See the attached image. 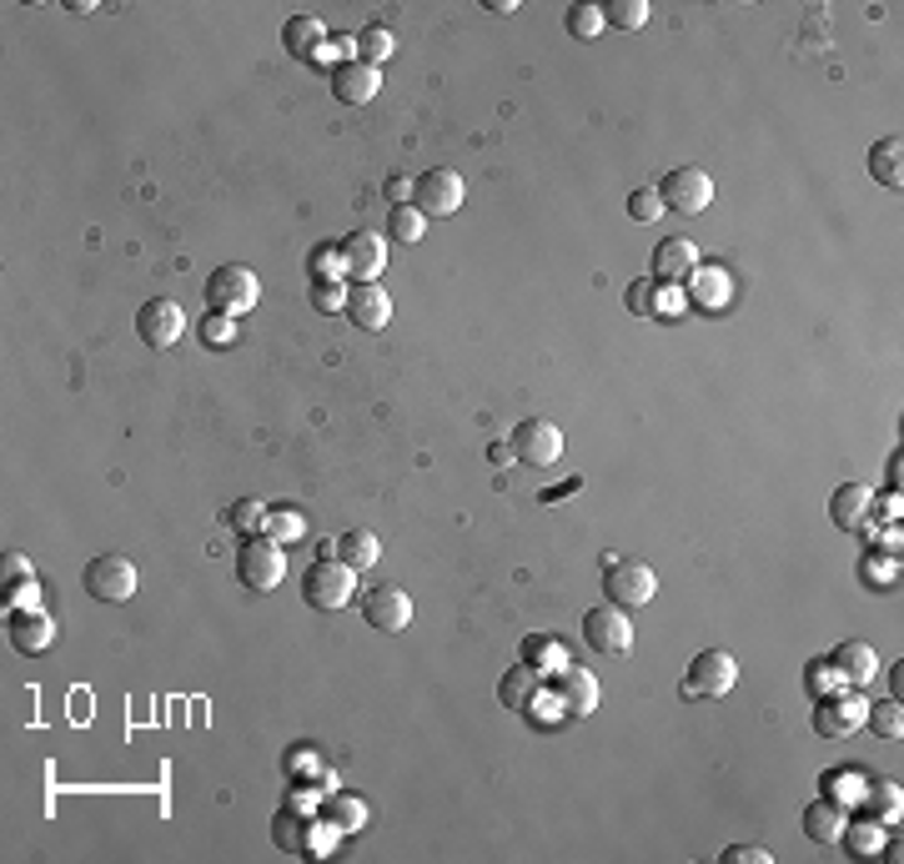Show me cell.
Here are the masks:
<instances>
[{
	"mask_svg": "<svg viewBox=\"0 0 904 864\" xmlns=\"http://www.w3.org/2000/svg\"><path fill=\"white\" fill-rule=\"evenodd\" d=\"M302 599L322 614H337L357 599V568L342 564V558H317V564L302 573Z\"/></svg>",
	"mask_w": 904,
	"mask_h": 864,
	"instance_id": "obj_1",
	"label": "cell"
},
{
	"mask_svg": "<svg viewBox=\"0 0 904 864\" xmlns=\"http://www.w3.org/2000/svg\"><path fill=\"white\" fill-rule=\"evenodd\" d=\"M236 578H242V589H251V593H272L286 578L282 543L267 538V533H251V538L236 548Z\"/></svg>",
	"mask_w": 904,
	"mask_h": 864,
	"instance_id": "obj_2",
	"label": "cell"
},
{
	"mask_svg": "<svg viewBox=\"0 0 904 864\" xmlns=\"http://www.w3.org/2000/svg\"><path fill=\"white\" fill-rule=\"evenodd\" d=\"M261 297V282L251 267H216L207 282V312L222 317H247Z\"/></svg>",
	"mask_w": 904,
	"mask_h": 864,
	"instance_id": "obj_3",
	"label": "cell"
},
{
	"mask_svg": "<svg viewBox=\"0 0 904 864\" xmlns=\"http://www.w3.org/2000/svg\"><path fill=\"white\" fill-rule=\"evenodd\" d=\"M733 684H739V659L724 649H704V653H694V664H689L683 699H724Z\"/></svg>",
	"mask_w": 904,
	"mask_h": 864,
	"instance_id": "obj_4",
	"label": "cell"
},
{
	"mask_svg": "<svg viewBox=\"0 0 904 864\" xmlns=\"http://www.w3.org/2000/svg\"><path fill=\"white\" fill-rule=\"evenodd\" d=\"M603 593L608 603H619V608H638V603H654L658 593V573L638 558H608L603 568Z\"/></svg>",
	"mask_w": 904,
	"mask_h": 864,
	"instance_id": "obj_5",
	"label": "cell"
},
{
	"mask_svg": "<svg viewBox=\"0 0 904 864\" xmlns=\"http://www.w3.org/2000/svg\"><path fill=\"white\" fill-rule=\"evenodd\" d=\"M86 593L101 603H131V593H137V564L131 558H121V553H101V558H91L86 564Z\"/></svg>",
	"mask_w": 904,
	"mask_h": 864,
	"instance_id": "obj_6",
	"label": "cell"
},
{
	"mask_svg": "<svg viewBox=\"0 0 904 864\" xmlns=\"http://www.w3.org/2000/svg\"><path fill=\"white\" fill-rule=\"evenodd\" d=\"M583 639H588V649L594 653L619 659V653L633 649V624H629V614H623L619 603H598V608L583 614Z\"/></svg>",
	"mask_w": 904,
	"mask_h": 864,
	"instance_id": "obj_7",
	"label": "cell"
},
{
	"mask_svg": "<svg viewBox=\"0 0 904 864\" xmlns=\"http://www.w3.org/2000/svg\"><path fill=\"white\" fill-rule=\"evenodd\" d=\"M658 197H664V206L669 212H708V201H714V181H708V171H698V166H673L664 181H658Z\"/></svg>",
	"mask_w": 904,
	"mask_h": 864,
	"instance_id": "obj_8",
	"label": "cell"
},
{
	"mask_svg": "<svg viewBox=\"0 0 904 864\" xmlns=\"http://www.w3.org/2000/svg\"><path fill=\"white\" fill-rule=\"evenodd\" d=\"M362 618H367L377 634H402L412 624V593H402L397 583H372L362 593Z\"/></svg>",
	"mask_w": 904,
	"mask_h": 864,
	"instance_id": "obj_9",
	"label": "cell"
},
{
	"mask_svg": "<svg viewBox=\"0 0 904 864\" xmlns=\"http://www.w3.org/2000/svg\"><path fill=\"white\" fill-rule=\"evenodd\" d=\"M412 206L422 216H453L462 206V176L453 166H433V171L418 176V191H412Z\"/></svg>",
	"mask_w": 904,
	"mask_h": 864,
	"instance_id": "obj_10",
	"label": "cell"
},
{
	"mask_svg": "<svg viewBox=\"0 0 904 864\" xmlns=\"http://www.w3.org/2000/svg\"><path fill=\"white\" fill-rule=\"evenodd\" d=\"M137 332H141V342H146L151 352H172L176 342H181V332H186V317H181V307H176L172 297H151L137 312Z\"/></svg>",
	"mask_w": 904,
	"mask_h": 864,
	"instance_id": "obj_11",
	"label": "cell"
},
{
	"mask_svg": "<svg viewBox=\"0 0 904 864\" xmlns=\"http://www.w3.org/2000/svg\"><path fill=\"white\" fill-rule=\"evenodd\" d=\"M513 452H518V463H528V467H553L557 458H563V433H557L548 417H528V423H518V433H513Z\"/></svg>",
	"mask_w": 904,
	"mask_h": 864,
	"instance_id": "obj_12",
	"label": "cell"
},
{
	"mask_svg": "<svg viewBox=\"0 0 904 864\" xmlns=\"http://www.w3.org/2000/svg\"><path fill=\"white\" fill-rule=\"evenodd\" d=\"M387 267V241L377 237V232H352L348 241H342V276H352V282H377Z\"/></svg>",
	"mask_w": 904,
	"mask_h": 864,
	"instance_id": "obj_13",
	"label": "cell"
},
{
	"mask_svg": "<svg viewBox=\"0 0 904 864\" xmlns=\"http://www.w3.org/2000/svg\"><path fill=\"white\" fill-rule=\"evenodd\" d=\"M869 703L855 699V694H844V699H819L814 709V734L819 739H844V734H855L859 724H865Z\"/></svg>",
	"mask_w": 904,
	"mask_h": 864,
	"instance_id": "obj_14",
	"label": "cell"
},
{
	"mask_svg": "<svg viewBox=\"0 0 904 864\" xmlns=\"http://www.w3.org/2000/svg\"><path fill=\"white\" fill-rule=\"evenodd\" d=\"M348 317L362 327V332H383V327L392 322V297L383 292V282H352Z\"/></svg>",
	"mask_w": 904,
	"mask_h": 864,
	"instance_id": "obj_15",
	"label": "cell"
},
{
	"mask_svg": "<svg viewBox=\"0 0 904 864\" xmlns=\"http://www.w3.org/2000/svg\"><path fill=\"white\" fill-rule=\"evenodd\" d=\"M377 86H383V71L367 61H342L332 66V96L342 100V106H367L372 96H377Z\"/></svg>",
	"mask_w": 904,
	"mask_h": 864,
	"instance_id": "obj_16",
	"label": "cell"
},
{
	"mask_svg": "<svg viewBox=\"0 0 904 864\" xmlns=\"http://www.w3.org/2000/svg\"><path fill=\"white\" fill-rule=\"evenodd\" d=\"M830 668H834V678H840V684H849V689H865L869 678L880 674V659H874V649H869V643L844 639L840 649L830 653Z\"/></svg>",
	"mask_w": 904,
	"mask_h": 864,
	"instance_id": "obj_17",
	"label": "cell"
},
{
	"mask_svg": "<svg viewBox=\"0 0 904 864\" xmlns=\"http://www.w3.org/2000/svg\"><path fill=\"white\" fill-rule=\"evenodd\" d=\"M557 703H563V714L573 719H588L598 709V678L588 668H557Z\"/></svg>",
	"mask_w": 904,
	"mask_h": 864,
	"instance_id": "obj_18",
	"label": "cell"
},
{
	"mask_svg": "<svg viewBox=\"0 0 904 864\" xmlns=\"http://www.w3.org/2000/svg\"><path fill=\"white\" fill-rule=\"evenodd\" d=\"M698 267V251L689 237H664L654 247V282H689V272Z\"/></svg>",
	"mask_w": 904,
	"mask_h": 864,
	"instance_id": "obj_19",
	"label": "cell"
},
{
	"mask_svg": "<svg viewBox=\"0 0 904 864\" xmlns=\"http://www.w3.org/2000/svg\"><path fill=\"white\" fill-rule=\"evenodd\" d=\"M689 292H694L698 307L719 312L724 301L733 297V272H724V267H694V272H689Z\"/></svg>",
	"mask_w": 904,
	"mask_h": 864,
	"instance_id": "obj_20",
	"label": "cell"
},
{
	"mask_svg": "<svg viewBox=\"0 0 904 864\" xmlns=\"http://www.w3.org/2000/svg\"><path fill=\"white\" fill-rule=\"evenodd\" d=\"M830 518L834 528H844V533H855V528H865L869 518V488H859V483H840L830 498Z\"/></svg>",
	"mask_w": 904,
	"mask_h": 864,
	"instance_id": "obj_21",
	"label": "cell"
},
{
	"mask_svg": "<svg viewBox=\"0 0 904 864\" xmlns=\"http://www.w3.org/2000/svg\"><path fill=\"white\" fill-rule=\"evenodd\" d=\"M844 825H849V815H844V804H834V800H814L805 809V835L819 844H834L844 835Z\"/></svg>",
	"mask_w": 904,
	"mask_h": 864,
	"instance_id": "obj_22",
	"label": "cell"
},
{
	"mask_svg": "<svg viewBox=\"0 0 904 864\" xmlns=\"http://www.w3.org/2000/svg\"><path fill=\"white\" fill-rule=\"evenodd\" d=\"M11 643L21 653H46L56 643V624L46 614H11Z\"/></svg>",
	"mask_w": 904,
	"mask_h": 864,
	"instance_id": "obj_23",
	"label": "cell"
},
{
	"mask_svg": "<svg viewBox=\"0 0 904 864\" xmlns=\"http://www.w3.org/2000/svg\"><path fill=\"white\" fill-rule=\"evenodd\" d=\"M869 176H874L880 187H890V191L904 187V146H900V137L874 141V151H869Z\"/></svg>",
	"mask_w": 904,
	"mask_h": 864,
	"instance_id": "obj_24",
	"label": "cell"
},
{
	"mask_svg": "<svg viewBox=\"0 0 904 864\" xmlns=\"http://www.w3.org/2000/svg\"><path fill=\"white\" fill-rule=\"evenodd\" d=\"M286 50L292 56H307V61H317V56H327L332 50V40H327L322 21H312V15H297V21H286Z\"/></svg>",
	"mask_w": 904,
	"mask_h": 864,
	"instance_id": "obj_25",
	"label": "cell"
},
{
	"mask_svg": "<svg viewBox=\"0 0 904 864\" xmlns=\"http://www.w3.org/2000/svg\"><path fill=\"white\" fill-rule=\"evenodd\" d=\"M533 694H538V668L533 664H518L503 674V684H497V699H503V709H533Z\"/></svg>",
	"mask_w": 904,
	"mask_h": 864,
	"instance_id": "obj_26",
	"label": "cell"
},
{
	"mask_svg": "<svg viewBox=\"0 0 904 864\" xmlns=\"http://www.w3.org/2000/svg\"><path fill=\"white\" fill-rule=\"evenodd\" d=\"M337 558L352 568H372L383 558V543H377V533H367V528H352V533L337 538Z\"/></svg>",
	"mask_w": 904,
	"mask_h": 864,
	"instance_id": "obj_27",
	"label": "cell"
},
{
	"mask_svg": "<svg viewBox=\"0 0 904 864\" xmlns=\"http://www.w3.org/2000/svg\"><path fill=\"white\" fill-rule=\"evenodd\" d=\"M352 50H357V56H362V61H367V66H383L387 56H392V50H397V40H392V31H387L383 21H372V25H362V31H357Z\"/></svg>",
	"mask_w": 904,
	"mask_h": 864,
	"instance_id": "obj_28",
	"label": "cell"
},
{
	"mask_svg": "<svg viewBox=\"0 0 904 864\" xmlns=\"http://www.w3.org/2000/svg\"><path fill=\"white\" fill-rule=\"evenodd\" d=\"M267 538H277L286 548V543H297V538H307V513L302 508H267Z\"/></svg>",
	"mask_w": 904,
	"mask_h": 864,
	"instance_id": "obj_29",
	"label": "cell"
},
{
	"mask_svg": "<svg viewBox=\"0 0 904 864\" xmlns=\"http://www.w3.org/2000/svg\"><path fill=\"white\" fill-rule=\"evenodd\" d=\"M272 840H277V850H286V854H302V850H307V819H302L292 804H286V809H277Z\"/></svg>",
	"mask_w": 904,
	"mask_h": 864,
	"instance_id": "obj_30",
	"label": "cell"
},
{
	"mask_svg": "<svg viewBox=\"0 0 904 864\" xmlns=\"http://www.w3.org/2000/svg\"><path fill=\"white\" fill-rule=\"evenodd\" d=\"M327 819H332V829H342V835H357V829L367 825V804H362L357 794H332V800H327Z\"/></svg>",
	"mask_w": 904,
	"mask_h": 864,
	"instance_id": "obj_31",
	"label": "cell"
},
{
	"mask_svg": "<svg viewBox=\"0 0 904 864\" xmlns=\"http://www.w3.org/2000/svg\"><path fill=\"white\" fill-rule=\"evenodd\" d=\"M840 840L849 844V854H880L884 850V825H880V819H859L855 829L844 825Z\"/></svg>",
	"mask_w": 904,
	"mask_h": 864,
	"instance_id": "obj_32",
	"label": "cell"
},
{
	"mask_svg": "<svg viewBox=\"0 0 904 864\" xmlns=\"http://www.w3.org/2000/svg\"><path fill=\"white\" fill-rule=\"evenodd\" d=\"M387 232H392L397 241H422V232H427V216L418 212V206H392V212H387Z\"/></svg>",
	"mask_w": 904,
	"mask_h": 864,
	"instance_id": "obj_33",
	"label": "cell"
},
{
	"mask_svg": "<svg viewBox=\"0 0 904 864\" xmlns=\"http://www.w3.org/2000/svg\"><path fill=\"white\" fill-rule=\"evenodd\" d=\"M226 523L236 528V533H261V528H267V508H261L257 498H236L232 508H226Z\"/></svg>",
	"mask_w": 904,
	"mask_h": 864,
	"instance_id": "obj_34",
	"label": "cell"
},
{
	"mask_svg": "<svg viewBox=\"0 0 904 864\" xmlns=\"http://www.w3.org/2000/svg\"><path fill=\"white\" fill-rule=\"evenodd\" d=\"M603 21H613L619 31H644L648 25V0H613L603 11Z\"/></svg>",
	"mask_w": 904,
	"mask_h": 864,
	"instance_id": "obj_35",
	"label": "cell"
},
{
	"mask_svg": "<svg viewBox=\"0 0 904 864\" xmlns=\"http://www.w3.org/2000/svg\"><path fill=\"white\" fill-rule=\"evenodd\" d=\"M865 724L880 734V739H900L904 734V714H900V699H890V703H880V709H869L865 714Z\"/></svg>",
	"mask_w": 904,
	"mask_h": 864,
	"instance_id": "obj_36",
	"label": "cell"
},
{
	"mask_svg": "<svg viewBox=\"0 0 904 864\" xmlns=\"http://www.w3.org/2000/svg\"><path fill=\"white\" fill-rule=\"evenodd\" d=\"M603 11H598V5H568V31L578 40H598L603 36Z\"/></svg>",
	"mask_w": 904,
	"mask_h": 864,
	"instance_id": "obj_37",
	"label": "cell"
},
{
	"mask_svg": "<svg viewBox=\"0 0 904 864\" xmlns=\"http://www.w3.org/2000/svg\"><path fill=\"white\" fill-rule=\"evenodd\" d=\"M307 267H312V282H332V276H342V247H332V241L312 247Z\"/></svg>",
	"mask_w": 904,
	"mask_h": 864,
	"instance_id": "obj_38",
	"label": "cell"
},
{
	"mask_svg": "<svg viewBox=\"0 0 904 864\" xmlns=\"http://www.w3.org/2000/svg\"><path fill=\"white\" fill-rule=\"evenodd\" d=\"M201 342H207V347H232L236 342V317H222V312H207L201 317Z\"/></svg>",
	"mask_w": 904,
	"mask_h": 864,
	"instance_id": "obj_39",
	"label": "cell"
},
{
	"mask_svg": "<svg viewBox=\"0 0 904 864\" xmlns=\"http://www.w3.org/2000/svg\"><path fill=\"white\" fill-rule=\"evenodd\" d=\"M869 800H874V819H880V825H894V819H900V809H904L900 784H874Z\"/></svg>",
	"mask_w": 904,
	"mask_h": 864,
	"instance_id": "obj_40",
	"label": "cell"
},
{
	"mask_svg": "<svg viewBox=\"0 0 904 864\" xmlns=\"http://www.w3.org/2000/svg\"><path fill=\"white\" fill-rule=\"evenodd\" d=\"M307 297H312V307H317V312H327V317H332V312H348V292L337 287V276H332V282H312Z\"/></svg>",
	"mask_w": 904,
	"mask_h": 864,
	"instance_id": "obj_41",
	"label": "cell"
},
{
	"mask_svg": "<svg viewBox=\"0 0 904 864\" xmlns=\"http://www.w3.org/2000/svg\"><path fill=\"white\" fill-rule=\"evenodd\" d=\"M629 216L633 222H658V216H664V197H658L654 187H638L629 197Z\"/></svg>",
	"mask_w": 904,
	"mask_h": 864,
	"instance_id": "obj_42",
	"label": "cell"
},
{
	"mask_svg": "<svg viewBox=\"0 0 904 864\" xmlns=\"http://www.w3.org/2000/svg\"><path fill=\"white\" fill-rule=\"evenodd\" d=\"M654 301H658V282L654 276H638L629 287V312L633 317H654Z\"/></svg>",
	"mask_w": 904,
	"mask_h": 864,
	"instance_id": "obj_43",
	"label": "cell"
},
{
	"mask_svg": "<svg viewBox=\"0 0 904 864\" xmlns=\"http://www.w3.org/2000/svg\"><path fill=\"white\" fill-rule=\"evenodd\" d=\"M412 191H418V181H412V176H387V201H392V206H408Z\"/></svg>",
	"mask_w": 904,
	"mask_h": 864,
	"instance_id": "obj_44",
	"label": "cell"
},
{
	"mask_svg": "<svg viewBox=\"0 0 904 864\" xmlns=\"http://www.w3.org/2000/svg\"><path fill=\"white\" fill-rule=\"evenodd\" d=\"M724 864H768V850H754V844H733V850H724Z\"/></svg>",
	"mask_w": 904,
	"mask_h": 864,
	"instance_id": "obj_45",
	"label": "cell"
},
{
	"mask_svg": "<svg viewBox=\"0 0 904 864\" xmlns=\"http://www.w3.org/2000/svg\"><path fill=\"white\" fill-rule=\"evenodd\" d=\"M5 593H11V589H5ZM36 593H40V589L31 583V573H21V583H15L11 603H15V608H36Z\"/></svg>",
	"mask_w": 904,
	"mask_h": 864,
	"instance_id": "obj_46",
	"label": "cell"
},
{
	"mask_svg": "<svg viewBox=\"0 0 904 864\" xmlns=\"http://www.w3.org/2000/svg\"><path fill=\"white\" fill-rule=\"evenodd\" d=\"M528 664H557V643H533L528 639Z\"/></svg>",
	"mask_w": 904,
	"mask_h": 864,
	"instance_id": "obj_47",
	"label": "cell"
},
{
	"mask_svg": "<svg viewBox=\"0 0 904 864\" xmlns=\"http://www.w3.org/2000/svg\"><path fill=\"white\" fill-rule=\"evenodd\" d=\"M518 452H513V442H488V463L493 467H508Z\"/></svg>",
	"mask_w": 904,
	"mask_h": 864,
	"instance_id": "obj_48",
	"label": "cell"
},
{
	"mask_svg": "<svg viewBox=\"0 0 904 864\" xmlns=\"http://www.w3.org/2000/svg\"><path fill=\"white\" fill-rule=\"evenodd\" d=\"M805 674H809V694H814V689H830V674H834V668H830V664H809Z\"/></svg>",
	"mask_w": 904,
	"mask_h": 864,
	"instance_id": "obj_49",
	"label": "cell"
},
{
	"mask_svg": "<svg viewBox=\"0 0 904 864\" xmlns=\"http://www.w3.org/2000/svg\"><path fill=\"white\" fill-rule=\"evenodd\" d=\"M578 488H583V477H568V483H557V488H548L543 498L553 502V498H563V493H578Z\"/></svg>",
	"mask_w": 904,
	"mask_h": 864,
	"instance_id": "obj_50",
	"label": "cell"
}]
</instances>
